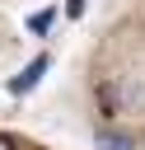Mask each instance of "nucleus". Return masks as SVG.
<instances>
[{
  "label": "nucleus",
  "instance_id": "1",
  "mask_svg": "<svg viewBox=\"0 0 145 150\" xmlns=\"http://www.w3.org/2000/svg\"><path fill=\"white\" fill-rule=\"evenodd\" d=\"M42 70H47V56H33V61L23 66V75H14V80H9V94H28V89H37Z\"/></svg>",
  "mask_w": 145,
  "mask_h": 150
},
{
  "label": "nucleus",
  "instance_id": "2",
  "mask_svg": "<svg viewBox=\"0 0 145 150\" xmlns=\"http://www.w3.org/2000/svg\"><path fill=\"white\" fill-rule=\"evenodd\" d=\"M51 19H56V9H42V14H33V19H28V28H33V33H47V28H51Z\"/></svg>",
  "mask_w": 145,
  "mask_h": 150
},
{
  "label": "nucleus",
  "instance_id": "3",
  "mask_svg": "<svg viewBox=\"0 0 145 150\" xmlns=\"http://www.w3.org/2000/svg\"><path fill=\"white\" fill-rule=\"evenodd\" d=\"M98 145H108V150H126V141H122V136H98Z\"/></svg>",
  "mask_w": 145,
  "mask_h": 150
},
{
  "label": "nucleus",
  "instance_id": "4",
  "mask_svg": "<svg viewBox=\"0 0 145 150\" xmlns=\"http://www.w3.org/2000/svg\"><path fill=\"white\" fill-rule=\"evenodd\" d=\"M65 14H70V19H80V14H84V0H65Z\"/></svg>",
  "mask_w": 145,
  "mask_h": 150
},
{
  "label": "nucleus",
  "instance_id": "5",
  "mask_svg": "<svg viewBox=\"0 0 145 150\" xmlns=\"http://www.w3.org/2000/svg\"><path fill=\"white\" fill-rule=\"evenodd\" d=\"M0 150H19V145H14V136H5V131H0Z\"/></svg>",
  "mask_w": 145,
  "mask_h": 150
}]
</instances>
